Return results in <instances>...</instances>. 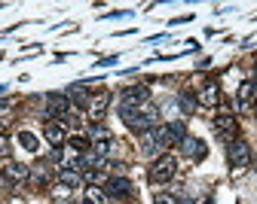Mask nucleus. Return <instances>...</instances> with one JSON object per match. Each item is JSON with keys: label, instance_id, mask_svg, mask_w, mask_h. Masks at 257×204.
Instances as JSON below:
<instances>
[{"label": "nucleus", "instance_id": "obj_6", "mask_svg": "<svg viewBox=\"0 0 257 204\" xmlns=\"http://www.w3.org/2000/svg\"><path fill=\"white\" fill-rule=\"evenodd\" d=\"M196 104H202V107H220L223 104V94H220V82L217 80H205L196 88Z\"/></svg>", "mask_w": 257, "mask_h": 204}, {"label": "nucleus", "instance_id": "obj_5", "mask_svg": "<svg viewBox=\"0 0 257 204\" xmlns=\"http://www.w3.org/2000/svg\"><path fill=\"white\" fill-rule=\"evenodd\" d=\"M251 146L242 140V138H236V140H230V146H227V158H230V168H233V171L239 174L242 171V168H248L251 164Z\"/></svg>", "mask_w": 257, "mask_h": 204}, {"label": "nucleus", "instance_id": "obj_22", "mask_svg": "<svg viewBox=\"0 0 257 204\" xmlns=\"http://www.w3.org/2000/svg\"><path fill=\"white\" fill-rule=\"evenodd\" d=\"M86 183L89 186H107V174L101 171V168H98V171H89L86 174Z\"/></svg>", "mask_w": 257, "mask_h": 204}, {"label": "nucleus", "instance_id": "obj_25", "mask_svg": "<svg viewBox=\"0 0 257 204\" xmlns=\"http://www.w3.org/2000/svg\"><path fill=\"white\" fill-rule=\"evenodd\" d=\"M153 204H181V198H175V195H169V192H156V195H153Z\"/></svg>", "mask_w": 257, "mask_h": 204}, {"label": "nucleus", "instance_id": "obj_16", "mask_svg": "<svg viewBox=\"0 0 257 204\" xmlns=\"http://www.w3.org/2000/svg\"><path fill=\"white\" fill-rule=\"evenodd\" d=\"M58 183H61V186H68V189H77V186H83V183H86V177H83L80 171H74V168H61Z\"/></svg>", "mask_w": 257, "mask_h": 204}, {"label": "nucleus", "instance_id": "obj_7", "mask_svg": "<svg viewBox=\"0 0 257 204\" xmlns=\"http://www.w3.org/2000/svg\"><path fill=\"white\" fill-rule=\"evenodd\" d=\"M178 146H181L184 158H190V162H202V158L208 156V146H205V140H202V138H196V134H187V138H184Z\"/></svg>", "mask_w": 257, "mask_h": 204}, {"label": "nucleus", "instance_id": "obj_21", "mask_svg": "<svg viewBox=\"0 0 257 204\" xmlns=\"http://www.w3.org/2000/svg\"><path fill=\"white\" fill-rule=\"evenodd\" d=\"M28 183L46 186V183H49V171H46V168H31V180H28Z\"/></svg>", "mask_w": 257, "mask_h": 204}, {"label": "nucleus", "instance_id": "obj_4", "mask_svg": "<svg viewBox=\"0 0 257 204\" xmlns=\"http://www.w3.org/2000/svg\"><path fill=\"white\" fill-rule=\"evenodd\" d=\"M43 107H46V122H61L64 116L74 110L71 100H68V94H61V92L46 94V98H43Z\"/></svg>", "mask_w": 257, "mask_h": 204}, {"label": "nucleus", "instance_id": "obj_19", "mask_svg": "<svg viewBox=\"0 0 257 204\" xmlns=\"http://www.w3.org/2000/svg\"><path fill=\"white\" fill-rule=\"evenodd\" d=\"M71 192H74V189L61 186V183H55V186H52V198H55L58 204H71Z\"/></svg>", "mask_w": 257, "mask_h": 204}, {"label": "nucleus", "instance_id": "obj_20", "mask_svg": "<svg viewBox=\"0 0 257 204\" xmlns=\"http://www.w3.org/2000/svg\"><path fill=\"white\" fill-rule=\"evenodd\" d=\"M95 156H101V158H107L110 156V150H113V140H92V146H89Z\"/></svg>", "mask_w": 257, "mask_h": 204}, {"label": "nucleus", "instance_id": "obj_1", "mask_svg": "<svg viewBox=\"0 0 257 204\" xmlns=\"http://www.w3.org/2000/svg\"><path fill=\"white\" fill-rule=\"evenodd\" d=\"M119 119L132 128V131H150V128H156L159 125V110H156V104H141V107H119Z\"/></svg>", "mask_w": 257, "mask_h": 204}, {"label": "nucleus", "instance_id": "obj_14", "mask_svg": "<svg viewBox=\"0 0 257 204\" xmlns=\"http://www.w3.org/2000/svg\"><path fill=\"white\" fill-rule=\"evenodd\" d=\"M89 92L83 88V82H77V86H71L68 88V100H71V107H77V110H83L86 113V107H89Z\"/></svg>", "mask_w": 257, "mask_h": 204}, {"label": "nucleus", "instance_id": "obj_3", "mask_svg": "<svg viewBox=\"0 0 257 204\" xmlns=\"http://www.w3.org/2000/svg\"><path fill=\"white\" fill-rule=\"evenodd\" d=\"M110 100H113V94L107 92V88H98L92 98H89V107H86V119L92 122V125H101L104 122V116H107V107H110Z\"/></svg>", "mask_w": 257, "mask_h": 204}, {"label": "nucleus", "instance_id": "obj_15", "mask_svg": "<svg viewBox=\"0 0 257 204\" xmlns=\"http://www.w3.org/2000/svg\"><path fill=\"white\" fill-rule=\"evenodd\" d=\"M16 144L25 150V152H40V138L34 131H19L16 134Z\"/></svg>", "mask_w": 257, "mask_h": 204}, {"label": "nucleus", "instance_id": "obj_13", "mask_svg": "<svg viewBox=\"0 0 257 204\" xmlns=\"http://www.w3.org/2000/svg\"><path fill=\"white\" fill-rule=\"evenodd\" d=\"M104 192H107V198H132L135 195V186L128 183L125 177H113V180H107Z\"/></svg>", "mask_w": 257, "mask_h": 204}, {"label": "nucleus", "instance_id": "obj_23", "mask_svg": "<svg viewBox=\"0 0 257 204\" xmlns=\"http://www.w3.org/2000/svg\"><path fill=\"white\" fill-rule=\"evenodd\" d=\"M92 140H110V131L104 128V125H92V131H89V144Z\"/></svg>", "mask_w": 257, "mask_h": 204}, {"label": "nucleus", "instance_id": "obj_2", "mask_svg": "<svg viewBox=\"0 0 257 204\" xmlns=\"http://www.w3.org/2000/svg\"><path fill=\"white\" fill-rule=\"evenodd\" d=\"M178 174V158L172 152H163V156H156L153 164H150V171H147V180L153 186H163V183H172V177Z\"/></svg>", "mask_w": 257, "mask_h": 204}, {"label": "nucleus", "instance_id": "obj_8", "mask_svg": "<svg viewBox=\"0 0 257 204\" xmlns=\"http://www.w3.org/2000/svg\"><path fill=\"white\" fill-rule=\"evenodd\" d=\"M214 131H217L227 144H230V140H236V134H239V122H236V116H233L230 110L217 113V116H214Z\"/></svg>", "mask_w": 257, "mask_h": 204}, {"label": "nucleus", "instance_id": "obj_18", "mask_svg": "<svg viewBox=\"0 0 257 204\" xmlns=\"http://www.w3.org/2000/svg\"><path fill=\"white\" fill-rule=\"evenodd\" d=\"M107 192L104 186H86V204H107Z\"/></svg>", "mask_w": 257, "mask_h": 204}, {"label": "nucleus", "instance_id": "obj_10", "mask_svg": "<svg viewBox=\"0 0 257 204\" xmlns=\"http://www.w3.org/2000/svg\"><path fill=\"white\" fill-rule=\"evenodd\" d=\"M150 100V88L147 86H128L119 98V107H141Z\"/></svg>", "mask_w": 257, "mask_h": 204}, {"label": "nucleus", "instance_id": "obj_29", "mask_svg": "<svg viewBox=\"0 0 257 204\" xmlns=\"http://www.w3.org/2000/svg\"><path fill=\"white\" fill-rule=\"evenodd\" d=\"M0 168H4V164H0Z\"/></svg>", "mask_w": 257, "mask_h": 204}, {"label": "nucleus", "instance_id": "obj_27", "mask_svg": "<svg viewBox=\"0 0 257 204\" xmlns=\"http://www.w3.org/2000/svg\"><path fill=\"white\" fill-rule=\"evenodd\" d=\"M251 164H254V171H257V152H254V156H251Z\"/></svg>", "mask_w": 257, "mask_h": 204}, {"label": "nucleus", "instance_id": "obj_28", "mask_svg": "<svg viewBox=\"0 0 257 204\" xmlns=\"http://www.w3.org/2000/svg\"><path fill=\"white\" fill-rule=\"evenodd\" d=\"M10 204H25V201H19V198H13V201H10Z\"/></svg>", "mask_w": 257, "mask_h": 204}, {"label": "nucleus", "instance_id": "obj_9", "mask_svg": "<svg viewBox=\"0 0 257 204\" xmlns=\"http://www.w3.org/2000/svg\"><path fill=\"white\" fill-rule=\"evenodd\" d=\"M0 177H4L10 186H13V183H28V180H31V168L22 164V162H7L4 171H0Z\"/></svg>", "mask_w": 257, "mask_h": 204}, {"label": "nucleus", "instance_id": "obj_12", "mask_svg": "<svg viewBox=\"0 0 257 204\" xmlns=\"http://www.w3.org/2000/svg\"><path fill=\"white\" fill-rule=\"evenodd\" d=\"M43 134H46V144L55 146V150H64V144L71 140V138H68V128H64L61 122H46Z\"/></svg>", "mask_w": 257, "mask_h": 204}, {"label": "nucleus", "instance_id": "obj_17", "mask_svg": "<svg viewBox=\"0 0 257 204\" xmlns=\"http://www.w3.org/2000/svg\"><path fill=\"white\" fill-rule=\"evenodd\" d=\"M13 119H16V110H13V104H7V100H0V134H4V131H10Z\"/></svg>", "mask_w": 257, "mask_h": 204}, {"label": "nucleus", "instance_id": "obj_26", "mask_svg": "<svg viewBox=\"0 0 257 204\" xmlns=\"http://www.w3.org/2000/svg\"><path fill=\"white\" fill-rule=\"evenodd\" d=\"M7 150H10V144H7V138H4V134H0V156H4Z\"/></svg>", "mask_w": 257, "mask_h": 204}, {"label": "nucleus", "instance_id": "obj_24", "mask_svg": "<svg viewBox=\"0 0 257 204\" xmlns=\"http://www.w3.org/2000/svg\"><path fill=\"white\" fill-rule=\"evenodd\" d=\"M181 107H184V113H193V110H196V98H193V94H187V92H181Z\"/></svg>", "mask_w": 257, "mask_h": 204}, {"label": "nucleus", "instance_id": "obj_11", "mask_svg": "<svg viewBox=\"0 0 257 204\" xmlns=\"http://www.w3.org/2000/svg\"><path fill=\"white\" fill-rule=\"evenodd\" d=\"M257 100V80H245L236 88V110H248Z\"/></svg>", "mask_w": 257, "mask_h": 204}]
</instances>
